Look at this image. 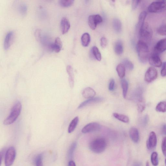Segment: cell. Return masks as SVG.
<instances>
[{
  "label": "cell",
  "mask_w": 166,
  "mask_h": 166,
  "mask_svg": "<svg viewBox=\"0 0 166 166\" xmlns=\"http://www.w3.org/2000/svg\"><path fill=\"white\" fill-rule=\"evenodd\" d=\"M137 50L140 61L143 63H146L150 56L147 44L142 40H139L137 44Z\"/></svg>",
  "instance_id": "6da1fadb"
},
{
  "label": "cell",
  "mask_w": 166,
  "mask_h": 166,
  "mask_svg": "<svg viewBox=\"0 0 166 166\" xmlns=\"http://www.w3.org/2000/svg\"><path fill=\"white\" fill-rule=\"evenodd\" d=\"M22 105L20 102L17 101L12 106L9 115L3 122L5 125H9L14 123L20 115L22 110Z\"/></svg>",
  "instance_id": "7a4b0ae2"
},
{
  "label": "cell",
  "mask_w": 166,
  "mask_h": 166,
  "mask_svg": "<svg viewBox=\"0 0 166 166\" xmlns=\"http://www.w3.org/2000/svg\"><path fill=\"white\" fill-rule=\"evenodd\" d=\"M106 142L103 138H98L93 140L89 145L90 150L96 154L103 152L106 147Z\"/></svg>",
  "instance_id": "3957f363"
},
{
  "label": "cell",
  "mask_w": 166,
  "mask_h": 166,
  "mask_svg": "<svg viewBox=\"0 0 166 166\" xmlns=\"http://www.w3.org/2000/svg\"><path fill=\"white\" fill-rule=\"evenodd\" d=\"M139 35L140 39L147 43L150 42L152 36V31L147 23H145L143 26L139 29Z\"/></svg>",
  "instance_id": "277c9868"
},
{
  "label": "cell",
  "mask_w": 166,
  "mask_h": 166,
  "mask_svg": "<svg viewBox=\"0 0 166 166\" xmlns=\"http://www.w3.org/2000/svg\"><path fill=\"white\" fill-rule=\"evenodd\" d=\"M166 10V0L152 2L149 6L148 10L151 13H157Z\"/></svg>",
  "instance_id": "5b68a950"
},
{
  "label": "cell",
  "mask_w": 166,
  "mask_h": 166,
  "mask_svg": "<svg viewBox=\"0 0 166 166\" xmlns=\"http://www.w3.org/2000/svg\"><path fill=\"white\" fill-rule=\"evenodd\" d=\"M16 156V150L14 147L9 148L6 153L5 159V166H11L15 161Z\"/></svg>",
  "instance_id": "8992f818"
},
{
  "label": "cell",
  "mask_w": 166,
  "mask_h": 166,
  "mask_svg": "<svg viewBox=\"0 0 166 166\" xmlns=\"http://www.w3.org/2000/svg\"><path fill=\"white\" fill-rule=\"evenodd\" d=\"M158 76L157 69L154 67H151L146 71L145 76V80L147 82H151L156 79Z\"/></svg>",
  "instance_id": "52a82bcc"
},
{
  "label": "cell",
  "mask_w": 166,
  "mask_h": 166,
  "mask_svg": "<svg viewBox=\"0 0 166 166\" xmlns=\"http://www.w3.org/2000/svg\"><path fill=\"white\" fill-rule=\"evenodd\" d=\"M148 59L150 64L152 66L160 67L162 64V60L159 55L156 53L150 55Z\"/></svg>",
  "instance_id": "ba28073f"
},
{
  "label": "cell",
  "mask_w": 166,
  "mask_h": 166,
  "mask_svg": "<svg viewBox=\"0 0 166 166\" xmlns=\"http://www.w3.org/2000/svg\"><path fill=\"white\" fill-rule=\"evenodd\" d=\"M100 129L101 126L99 124L93 122L89 123L83 127L81 132L86 133L98 131Z\"/></svg>",
  "instance_id": "9c48e42d"
},
{
  "label": "cell",
  "mask_w": 166,
  "mask_h": 166,
  "mask_svg": "<svg viewBox=\"0 0 166 166\" xmlns=\"http://www.w3.org/2000/svg\"><path fill=\"white\" fill-rule=\"evenodd\" d=\"M157 143V138L156 134L154 132H151L147 143V146L149 150H151L155 148Z\"/></svg>",
  "instance_id": "30bf717a"
},
{
  "label": "cell",
  "mask_w": 166,
  "mask_h": 166,
  "mask_svg": "<svg viewBox=\"0 0 166 166\" xmlns=\"http://www.w3.org/2000/svg\"><path fill=\"white\" fill-rule=\"evenodd\" d=\"M15 38L14 31H10L6 35L4 42V48L5 50H7L10 48Z\"/></svg>",
  "instance_id": "8fae6325"
},
{
  "label": "cell",
  "mask_w": 166,
  "mask_h": 166,
  "mask_svg": "<svg viewBox=\"0 0 166 166\" xmlns=\"http://www.w3.org/2000/svg\"><path fill=\"white\" fill-rule=\"evenodd\" d=\"M166 50V38L159 41L154 48L155 53L158 54Z\"/></svg>",
  "instance_id": "7c38bea8"
},
{
  "label": "cell",
  "mask_w": 166,
  "mask_h": 166,
  "mask_svg": "<svg viewBox=\"0 0 166 166\" xmlns=\"http://www.w3.org/2000/svg\"><path fill=\"white\" fill-rule=\"evenodd\" d=\"M143 90L140 87L136 88L132 94V99L138 102V103L144 100L143 96Z\"/></svg>",
  "instance_id": "4fadbf2b"
},
{
  "label": "cell",
  "mask_w": 166,
  "mask_h": 166,
  "mask_svg": "<svg viewBox=\"0 0 166 166\" xmlns=\"http://www.w3.org/2000/svg\"><path fill=\"white\" fill-rule=\"evenodd\" d=\"M104 100L103 98H95L89 99L81 103L78 107V109H81L86 106L92 104L98 103L103 102Z\"/></svg>",
  "instance_id": "5bb4252c"
},
{
  "label": "cell",
  "mask_w": 166,
  "mask_h": 166,
  "mask_svg": "<svg viewBox=\"0 0 166 166\" xmlns=\"http://www.w3.org/2000/svg\"><path fill=\"white\" fill-rule=\"evenodd\" d=\"M62 47V43L60 38L57 37L56 38L54 43L51 44L50 49L54 51L56 53H59L61 51Z\"/></svg>",
  "instance_id": "9a60e30c"
},
{
  "label": "cell",
  "mask_w": 166,
  "mask_h": 166,
  "mask_svg": "<svg viewBox=\"0 0 166 166\" xmlns=\"http://www.w3.org/2000/svg\"><path fill=\"white\" fill-rule=\"evenodd\" d=\"M61 28L62 34H65L67 33L71 27V24L66 17H63L61 21Z\"/></svg>",
  "instance_id": "2e32d148"
},
{
  "label": "cell",
  "mask_w": 166,
  "mask_h": 166,
  "mask_svg": "<svg viewBox=\"0 0 166 166\" xmlns=\"http://www.w3.org/2000/svg\"><path fill=\"white\" fill-rule=\"evenodd\" d=\"M129 135L132 141L137 143L139 139V133L138 130L135 127H132L129 131Z\"/></svg>",
  "instance_id": "e0dca14e"
},
{
  "label": "cell",
  "mask_w": 166,
  "mask_h": 166,
  "mask_svg": "<svg viewBox=\"0 0 166 166\" xmlns=\"http://www.w3.org/2000/svg\"><path fill=\"white\" fill-rule=\"evenodd\" d=\"M83 97L86 99H91L94 98L96 92L93 89L90 87L85 88L82 92Z\"/></svg>",
  "instance_id": "ac0fdd59"
},
{
  "label": "cell",
  "mask_w": 166,
  "mask_h": 166,
  "mask_svg": "<svg viewBox=\"0 0 166 166\" xmlns=\"http://www.w3.org/2000/svg\"><path fill=\"white\" fill-rule=\"evenodd\" d=\"M67 71L69 76V82L70 87L73 88L74 84V75L73 68L71 66L68 65L67 67Z\"/></svg>",
  "instance_id": "d6986e66"
},
{
  "label": "cell",
  "mask_w": 166,
  "mask_h": 166,
  "mask_svg": "<svg viewBox=\"0 0 166 166\" xmlns=\"http://www.w3.org/2000/svg\"><path fill=\"white\" fill-rule=\"evenodd\" d=\"M114 50L116 54L118 55L122 54L123 52V46L122 41L118 40L115 44Z\"/></svg>",
  "instance_id": "ffe728a7"
},
{
  "label": "cell",
  "mask_w": 166,
  "mask_h": 166,
  "mask_svg": "<svg viewBox=\"0 0 166 166\" xmlns=\"http://www.w3.org/2000/svg\"><path fill=\"white\" fill-rule=\"evenodd\" d=\"M113 27L116 32L119 33L122 30V24L119 19L115 18L113 21Z\"/></svg>",
  "instance_id": "44dd1931"
},
{
  "label": "cell",
  "mask_w": 166,
  "mask_h": 166,
  "mask_svg": "<svg viewBox=\"0 0 166 166\" xmlns=\"http://www.w3.org/2000/svg\"><path fill=\"white\" fill-rule=\"evenodd\" d=\"M28 7L27 5L24 3L19 4L18 7V10L19 14L21 16H24L27 13Z\"/></svg>",
  "instance_id": "7402d4cb"
},
{
  "label": "cell",
  "mask_w": 166,
  "mask_h": 166,
  "mask_svg": "<svg viewBox=\"0 0 166 166\" xmlns=\"http://www.w3.org/2000/svg\"><path fill=\"white\" fill-rule=\"evenodd\" d=\"M79 120V117H76L72 121L68 127V133H71L74 131L78 124Z\"/></svg>",
  "instance_id": "603a6c76"
},
{
  "label": "cell",
  "mask_w": 166,
  "mask_h": 166,
  "mask_svg": "<svg viewBox=\"0 0 166 166\" xmlns=\"http://www.w3.org/2000/svg\"><path fill=\"white\" fill-rule=\"evenodd\" d=\"M116 70L118 74L121 79L123 78L125 75L126 68L122 63L119 64L117 67Z\"/></svg>",
  "instance_id": "cb8c5ba5"
},
{
  "label": "cell",
  "mask_w": 166,
  "mask_h": 166,
  "mask_svg": "<svg viewBox=\"0 0 166 166\" xmlns=\"http://www.w3.org/2000/svg\"><path fill=\"white\" fill-rule=\"evenodd\" d=\"M90 36L88 33L83 34L81 37L82 45L85 47L88 46L90 42Z\"/></svg>",
  "instance_id": "d4e9b609"
},
{
  "label": "cell",
  "mask_w": 166,
  "mask_h": 166,
  "mask_svg": "<svg viewBox=\"0 0 166 166\" xmlns=\"http://www.w3.org/2000/svg\"><path fill=\"white\" fill-rule=\"evenodd\" d=\"M114 118L118 120L125 123H128L129 122V118L125 115L117 113H114L113 114Z\"/></svg>",
  "instance_id": "484cf974"
},
{
  "label": "cell",
  "mask_w": 166,
  "mask_h": 166,
  "mask_svg": "<svg viewBox=\"0 0 166 166\" xmlns=\"http://www.w3.org/2000/svg\"><path fill=\"white\" fill-rule=\"evenodd\" d=\"M88 24L92 30H94L96 28L98 24L95 20L94 15L89 16L88 19Z\"/></svg>",
  "instance_id": "4316f807"
},
{
  "label": "cell",
  "mask_w": 166,
  "mask_h": 166,
  "mask_svg": "<svg viewBox=\"0 0 166 166\" xmlns=\"http://www.w3.org/2000/svg\"><path fill=\"white\" fill-rule=\"evenodd\" d=\"M121 84L122 89L123 97L124 98H126L127 96V91H128L129 87L128 82L125 79H123L121 80Z\"/></svg>",
  "instance_id": "83f0119b"
},
{
  "label": "cell",
  "mask_w": 166,
  "mask_h": 166,
  "mask_svg": "<svg viewBox=\"0 0 166 166\" xmlns=\"http://www.w3.org/2000/svg\"><path fill=\"white\" fill-rule=\"evenodd\" d=\"M147 15V12L145 11H143L140 14L139 16L138 22L139 29L141 28L143 26Z\"/></svg>",
  "instance_id": "f1b7e54d"
},
{
  "label": "cell",
  "mask_w": 166,
  "mask_h": 166,
  "mask_svg": "<svg viewBox=\"0 0 166 166\" xmlns=\"http://www.w3.org/2000/svg\"><path fill=\"white\" fill-rule=\"evenodd\" d=\"M92 52L96 59L99 61L101 60V55L100 51L97 47L94 46L92 48Z\"/></svg>",
  "instance_id": "f546056e"
},
{
  "label": "cell",
  "mask_w": 166,
  "mask_h": 166,
  "mask_svg": "<svg viewBox=\"0 0 166 166\" xmlns=\"http://www.w3.org/2000/svg\"><path fill=\"white\" fill-rule=\"evenodd\" d=\"M156 110L158 112H166V101L160 102L156 106Z\"/></svg>",
  "instance_id": "4dcf8cb0"
},
{
  "label": "cell",
  "mask_w": 166,
  "mask_h": 166,
  "mask_svg": "<svg viewBox=\"0 0 166 166\" xmlns=\"http://www.w3.org/2000/svg\"><path fill=\"white\" fill-rule=\"evenodd\" d=\"M73 0H60L59 1L60 5L63 7H68L72 6L74 3Z\"/></svg>",
  "instance_id": "1f68e13d"
},
{
  "label": "cell",
  "mask_w": 166,
  "mask_h": 166,
  "mask_svg": "<svg viewBox=\"0 0 166 166\" xmlns=\"http://www.w3.org/2000/svg\"><path fill=\"white\" fill-rule=\"evenodd\" d=\"M151 161L152 164L157 166L159 164L158 155L156 152H153L151 156Z\"/></svg>",
  "instance_id": "d6a6232c"
},
{
  "label": "cell",
  "mask_w": 166,
  "mask_h": 166,
  "mask_svg": "<svg viewBox=\"0 0 166 166\" xmlns=\"http://www.w3.org/2000/svg\"><path fill=\"white\" fill-rule=\"evenodd\" d=\"M122 64L125 66V68L131 70V71L134 68L133 64L131 61L127 59L124 60Z\"/></svg>",
  "instance_id": "836d02e7"
},
{
  "label": "cell",
  "mask_w": 166,
  "mask_h": 166,
  "mask_svg": "<svg viewBox=\"0 0 166 166\" xmlns=\"http://www.w3.org/2000/svg\"><path fill=\"white\" fill-rule=\"evenodd\" d=\"M77 144L76 143H72L69 148L68 152V156L70 158L73 157L74 154V152L76 147Z\"/></svg>",
  "instance_id": "e575fe53"
},
{
  "label": "cell",
  "mask_w": 166,
  "mask_h": 166,
  "mask_svg": "<svg viewBox=\"0 0 166 166\" xmlns=\"http://www.w3.org/2000/svg\"><path fill=\"white\" fill-rule=\"evenodd\" d=\"M157 31L159 35L162 36H166V25H163L159 27L157 29Z\"/></svg>",
  "instance_id": "d590c367"
},
{
  "label": "cell",
  "mask_w": 166,
  "mask_h": 166,
  "mask_svg": "<svg viewBox=\"0 0 166 166\" xmlns=\"http://www.w3.org/2000/svg\"><path fill=\"white\" fill-rule=\"evenodd\" d=\"M43 156L42 155L40 154L37 156L35 159V163L36 166H43Z\"/></svg>",
  "instance_id": "8d00e7d4"
},
{
  "label": "cell",
  "mask_w": 166,
  "mask_h": 166,
  "mask_svg": "<svg viewBox=\"0 0 166 166\" xmlns=\"http://www.w3.org/2000/svg\"><path fill=\"white\" fill-rule=\"evenodd\" d=\"M137 107L139 112V113L142 112L144 110L145 108V100L138 103Z\"/></svg>",
  "instance_id": "74e56055"
},
{
  "label": "cell",
  "mask_w": 166,
  "mask_h": 166,
  "mask_svg": "<svg viewBox=\"0 0 166 166\" xmlns=\"http://www.w3.org/2000/svg\"><path fill=\"white\" fill-rule=\"evenodd\" d=\"M38 14L41 17L43 18H45L47 15V12L43 8L41 7L38 10Z\"/></svg>",
  "instance_id": "f35d334b"
},
{
  "label": "cell",
  "mask_w": 166,
  "mask_h": 166,
  "mask_svg": "<svg viewBox=\"0 0 166 166\" xmlns=\"http://www.w3.org/2000/svg\"><path fill=\"white\" fill-rule=\"evenodd\" d=\"M161 148L163 155L166 156V137H164L163 139Z\"/></svg>",
  "instance_id": "ab89813d"
},
{
  "label": "cell",
  "mask_w": 166,
  "mask_h": 166,
  "mask_svg": "<svg viewBox=\"0 0 166 166\" xmlns=\"http://www.w3.org/2000/svg\"><path fill=\"white\" fill-rule=\"evenodd\" d=\"M115 86V81L113 79L110 80V82L108 89L110 91H112L114 90Z\"/></svg>",
  "instance_id": "60d3db41"
},
{
  "label": "cell",
  "mask_w": 166,
  "mask_h": 166,
  "mask_svg": "<svg viewBox=\"0 0 166 166\" xmlns=\"http://www.w3.org/2000/svg\"><path fill=\"white\" fill-rule=\"evenodd\" d=\"M107 42L106 38L102 37L101 39V45L102 48H105L107 45Z\"/></svg>",
  "instance_id": "b9f144b4"
},
{
  "label": "cell",
  "mask_w": 166,
  "mask_h": 166,
  "mask_svg": "<svg viewBox=\"0 0 166 166\" xmlns=\"http://www.w3.org/2000/svg\"><path fill=\"white\" fill-rule=\"evenodd\" d=\"M35 35L37 40L39 41L42 36L41 31L39 29L36 30L35 31Z\"/></svg>",
  "instance_id": "7bdbcfd3"
},
{
  "label": "cell",
  "mask_w": 166,
  "mask_h": 166,
  "mask_svg": "<svg viewBox=\"0 0 166 166\" xmlns=\"http://www.w3.org/2000/svg\"><path fill=\"white\" fill-rule=\"evenodd\" d=\"M141 2L138 0H134L132 1V8L133 10H135L138 7L139 2Z\"/></svg>",
  "instance_id": "ee69618b"
},
{
  "label": "cell",
  "mask_w": 166,
  "mask_h": 166,
  "mask_svg": "<svg viewBox=\"0 0 166 166\" xmlns=\"http://www.w3.org/2000/svg\"><path fill=\"white\" fill-rule=\"evenodd\" d=\"M161 75L163 77L166 76V62L164 63L161 71Z\"/></svg>",
  "instance_id": "f6af8a7d"
},
{
  "label": "cell",
  "mask_w": 166,
  "mask_h": 166,
  "mask_svg": "<svg viewBox=\"0 0 166 166\" xmlns=\"http://www.w3.org/2000/svg\"><path fill=\"white\" fill-rule=\"evenodd\" d=\"M149 120V118L148 116L147 115H146L143 120L142 124L143 125L145 126L147 124Z\"/></svg>",
  "instance_id": "bcb514c9"
},
{
  "label": "cell",
  "mask_w": 166,
  "mask_h": 166,
  "mask_svg": "<svg viewBox=\"0 0 166 166\" xmlns=\"http://www.w3.org/2000/svg\"><path fill=\"white\" fill-rule=\"evenodd\" d=\"M162 132L163 135H166V124H164L163 126Z\"/></svg>",
  "instance_id": "7dc6e473"
},
{
  "label": "cell",
  "mask_w": 166,
  "mask_h": 166,
  "mask_svg": "<svg viewBox=\"0 0 166 166\" xmlns=\"http://www.w3.org/2000/svg\"><path fill=\"white\" fill-rule=\"evenodd\" d=\"M68 166H76L75 163L73 160L69 161Z\"/></svg>",
  "instance_id": "c3c4849f"
},
{
  "label": "cell",
  "mask_w": 166,
  "mask_h": 166,
  "mask_svg": "<svg viewBox=\"0 0 166 166\" xmlns=\"http://www.w3.org/2000/svg\"><path fill=\"white\" fill-rule=\"evenodd\" d=\"M132 166H142V164L139 162H136L133 164Z\"/></svg>",
  "instance_id": "681fc988"
},
{
  "label": "cell",
  "mask_w": 166,
  "mask_h": 166,
  "mask_svg": "<svg viewBox=\"0 0 166 166\" xmlns=\"http://www.w3.org/2000/svg\"><path fill=\"white\" fill-rule=\"evenodd\" d=\"M146 166H150L149 163V162H147L146 163Z\"/></svg>",
  "instance_id": "f907efd6"
},
{
  "label": "cell",
  "mask_w": 166,
  "mask_h": 166,
  "mask_svg": "<svg viewBox=\"0 0 166 166\" xmlns=\"http://www.w3.org/2000/svg\"><path fill=\"white\" fill-rule=\"evenodd\" d=\"M165 165H166V158L165 159Z\"/></svg>",
  "instance_id": "816d5d0a"
}]
</instances>
